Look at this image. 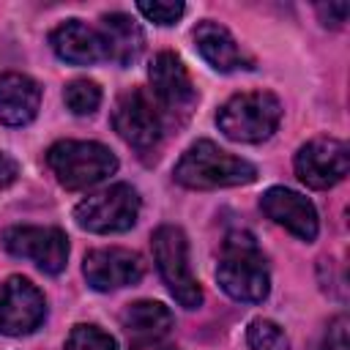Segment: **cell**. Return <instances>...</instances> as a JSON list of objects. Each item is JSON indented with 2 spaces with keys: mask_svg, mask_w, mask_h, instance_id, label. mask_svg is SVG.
I'll use <instances>...</instances> for the list:
<instances>
[{
  "mask_svg": "<svg viewBox=\"0 0 350 350\" xmlns=\"http://www.w3.org/2000/svg\"><path fill=\"white\" fill-rule=\"evenodd\" d=\"M191 38H194V46H197L200 57L211 68H216L221 74H230V71H238V68H252V57L243 55V49L238 46V41L232 38V33L224 25H219L213 19H202L194 27Z\"/></svg>",
  "mask_w": 350,
  "mask_h": 350,
  "instance_id": "obj_14",
  "label": "cell"
},
{
  "mask_svg": "<svg viewBox=\"0 0 350 350\" xmlns=\"http://www.w3.org/2000/svg\"><path fill=\"white\" fill-rule=\"evenodd\" d=\"M175 180L186 189H227L257 180V167L221 150L211 139H197L175 164Z\"/></svg>",
  "mask_w": 350,
  "mask_h": 350,
  "instance_id": "obj_2",
  "label": "cell"
},
{
  "mask_svg": "<svg viewBox=\"0 0 350 350\" xmlns=\"http://www.w3.org/2000/svg\"><path fill=\"white\" fill-rule=\"evenodd\" d=\"M82 273L88 284L98 293H112L129 284H137L145 273V262L137 252L123 246L90 249L82 260Z\"/></svg>",
  "mask_w": 350,
  "mask_h": 350,
  "instance_id": "obj_12",
  "label": "cell"
},
{
  "mask_svg": "<svg viewBox=\"0 0 350 350\" xmlns=\"http://www.w3.org/2000/svg\"><path fill=\"white\" fill-rule=\"evenodd\" d=\"M320 350H350V345H347V317L345 314H339L328 323L325 336L320 342Z\"/></svg>",
  "mask_w": 350,
  "mask_h": 350,
  "instance_id": "obj_23",
  "label": "cell"
},
{
  "mask_svg": "<svg viewBox=\"0 0 350 350\" xmlns=\"http://www.w3.org/2000/svg\"><path fill=\"white\" fill-rule=\"evenodd\" d=\"M49 44L55 55L71 66H93L104 57V44L98 30L88 27L82 19H66L49 33Z\"/></svg>",
  "mask_w": 350,
  "mask_h": 350,
  "instance_id": "obj_16",
  "label": "cell"
},
{
  "mask_svg": "<svg viewBox=\"0 0 350 350\" xmlns=\"http://www.w3.org/2000/svg\"><path fill=\"white\" fill-rule=\"evenodd\" d=\"M66 350H118V342L93 323H77L66 339Z\"/></svg>",
  "mask_w": 350,
  "mask_h": 350,
  "instance_id": "obj_21",
  "label": "cell"
},
{
  "mask_svg": "<svg viewBox=\"0 0 350 350\" xmlns=\"http://www.w3.org/2000/svg\"><path fill=\"white\" fill-rule=\"evenodd\" d=\"M98 36L104 44V57L118 66H131L145 49V33H142L139 22L123 11L104 14Z\"/></svg>",
  "mask_w": 350,
  "mask_h": 350,
  "instance_id": "obj_17",
  "label": "cell"
},
{
  "mask_svg": "<svg viewBox=\"0 0 350 350\" xmlns=\"http://www.w3.org/2000/svg\"><path fill=\"white\" fill-rule=\"evenodd\" d=\"M350 170V148L336 137H314L295 153V175L309 189H331Z\"/></svg>",
  "mask_w": 350,
  "mask_h": 350,
  "instance_id": "obj_10",
  "label": "cell"
},
{
  "mask_svg": "<svg viewBox=\"0 0 350 350\" xmlns=\"http://www.w3.org/2000/svg\"><path fill=\"white\" fill-rule=\"evenodd\" d=\"M282 120V101L271 90H246L227 98L216 112L219 131L243 145H257L273 137Z\"/></svg>",
  "mask_w": 350,
  "mask_h": 350,
  "instance_id": "obj_3",
  "label": "cell"
},
{
  "mask_svg": "<svg viewBox=\"0 0 350 350\" xmlns=\"http://www.w3.org/2000/svg\"><path fill=\"white\" fill-rule=\"evenodd\" d=\"M314 11L325 27H342L350 14V3H345V0L342 3H317Z\"/></svg>",
  "mask_w": 350,
  "mask_h": 350,
  "instance_id": "obj_24",
  "label": "cell"
},
{
  "mask_svg": "<svg viewBox=\"0 0 350 350\" xmlns=\"http://www.w3.org/2000/svg\"><path fill=\"white\" fill-rule=\"evenodd\" d=\"M46 164L68 191L90 189L118 170V156L93 139H60L46 150Z\"/></svg>",
  "mask_w": 350,
  "mask_h": 350,
  "instance_id": "obj_4",
  "label": "cell"
},
{
  "mask_svg": "<svg viewBox=\"0 0 350 350\" xmlns=\"http://www.w3.org/2000/svg\"><path fill=\"white\" fill-rule=\"evenodd\" d=\"M16 178H19V161L0 150V191L8 189Z\"/></svg>",
  "mask_w": 350,
  "mask_h": 350,
  "instance_id": "obj_25",
  "label": "cell"
},
{
  "mask_svg": "<svg viewBox=\"0 0 350 350\" xmlns=\"http://www.w3.org/2000/svg\"><path fill=\"white\" fill-rule=\"evenodd\" d=\"M139 194L129 183H115L98 194L85 197L74 208V221L96 235H109V232H126L137 224L139 219Z\"/></svg>",
  "mask_w": 350,
  "mask_h": 350,
  "instance_id": "obj_7",
  "label": "cell"
},
{
  "mask_svg": "<svg viewBox=\"0 0 350 350\" xmlns=\"http://www.w3.org/2000/svg\"><path fill=\"white\" fill-rule=\"evenodd\" d=\"M219 287L241 304H260L271 293V271L257 238L249 230H230L216 265Z\"/></svg>",
  "mask_w": 350,
  "mask_h": 350,
  "instance_id": "obj_1",
  "label": "cell"
},
{
  "mask_svg": "<svg viewBox=\"0 0 350 350\" xmlns=\"http://www.w3.org/2000/svg\"><path fill=\"white\" fill-rule=\"evenodd\" d=\"M137 11L148 19V22H153V25H161V27H167V25H175L183 14H186V5L180 3V0H139L137 3Z\"/></svg>",
  "mask_w": 350,
  "mask_h": 350,
  "instance_id": "obj_22",
  "label": "cell"
},
{
  "mask_svg": "<svg viewBox=\"0 0 350 350\" xmlns=\"http://www.w3.org/2000/svg\"><path fill=\"white\" fill-rule=\"evenodd\" d=\"M120 325L129 334V342L164 339L170 336L175 317L161 301H134L120 312Z\"/></svg>",
  "mask_w": 350,
  "mask_h": 350,
  "instance_id": "obj_18",
  "label": "cell"
},
{
  "mask_svg": "<svg viewBox=\"0 0 350 350\" xmlns=\"http://www.w3.org/2000/svg\"><path fill=\"white\" fill-rule=\"evenodd\" d=\"M260 208L273 224L284 227L290 235H295L306 243L314 241L320 232V221H317V211H314L312 200H306L304 194H298L287 186H271L268 191H262Z\"/></svg>",
  "mask_w": 350,
  "mask_h": 350,
  "instance_id": "obj_13",
  "label": "cell"
},
{
  "mask_svg": "<svg viewBox=\"0 0 350 350\" xmlns=\"http://www.w3.org/2000/svg\"><path fill=\"white\" fill-rule=\"evenodd\" d=\"M129 350H180L172 345L167 336L164 339H142V342H129Z\"/></svg>",
  "mask_w": 350,
  "mask_h": 350,
  "instance_id": "obj_26",
  "label": "cell"
},
{
  "mask_svg": "<svg viewBox=\"0 0 350 350\" xmlns=\"http://www.w3.org/2000/svg\"><path fill=\"white\" fill-rule=\"evenodd\" d=\"M46 320V298L27 276H8L0 293V334L27 336Z\"/></svg>",
  "mask_w": 350,
  "mask_h": 350,
  "instance_id": "obj_11",
  "label": "cell"
},
{
  "mask_svg": "<svg viewBox=\"0 0 350 350\" xmlns=\"http://www.w3.org/2000/svg\"><path fill=\"white\" fill-rule=\"evenodd\" d=\"M63 101L74 115H93L101 107V88L93 79H71L63 90Z\"/></svg>",
  "mask_w": 350,
  "mask_h": 350,
  "instance_id": "obj_19",
  "label": "cell"
},
{
  "mask_svg": "<svg viewBox=\"0 0 350 350\" xmlns=\"http://www.w3.org/2000/svg\"><path fill=\"white\" fill-rule=\"evenodd\" d=\"M112 129L137 153L156 150L161 142V134H164V123H161L150 96L142 88H131L118 96L115 109H112Z\"/></svg>",
  "mask_w": 350,
  "mask_h": 350,
  "instance_id": "obj_8",
  "label": "cell"
},
{
  "mask_svg": "<svg viewBox=\"0 0 350 350\" xmlns=\"http://www.w3.org/2000/svg\"><path fill=\"white\" fill-rule=\"evenodd\" d=\"M246 345L252 350H287L290 342L279 323H273L268 317H254L246 325Z\"/></svg>",
  "mask_w": 350,
  "mask_h": 350,
  "instance_id": "obj_20",
  "label": "cell"
},
{
  "mask_svg": "<svg viewBox=\"0 0 350 350\" xmlns=\"http://www.w3.org/2000/svg\"><path fill=\"white\" fill-rule=\"evenodd\" d=\"M150 246H153L156 268H159L167 290L172 293V298L186 309H197L202 304V287L194 279L191 265H189L186 232L175 224H161V227H156Z\"/></svg>",
  "mask_w": 350,
  "mask_h": 350,
  "instance_id": "obj_6",
  "label": "cell"
},
{
  "mask_svg": "<svg viewBox=\"0 0 350 350\" xmlns=\"http://www.w3.org/2000/svg\"><path fill=\"white\" fill-rule=\"evenodd\" d=\"M3 249L14 257L36 262L44 273H60L68 262V238L60 227L14 224L3 232Z\"/></svg>",
  "mask_w": 350,
  "mask_h": 350,
  "instance_id": "obj_9",
  "label": "cell"
},
{
  "mask_svg": "<svg viewBox=\"0 0 350 350\" xmlns=\"http://www.w3.org/2000/svg\"><path fill=\"white\" fill-rule=\"evenodd\" d=\"M150 79V101L164 126L180 129L189 123L197 107V88L183 60L175 52H159L148 68Z\"/></svg>",
  "mask_w": 350,
  "mask_h": 350,
  "instance_id": "obj_5",
  "label": "cell"
},
{
  "mask_svg": "<svg viewBox=\"0 0 350 350\" xmlns=\"http://www.w3.org/2000/svg\"><path fill=\"white\" fill-rule=\"evenodd\" d=\"M41 109V85L27 77L8 71L0 77V123L19 129L36 120Z\"/></svg>",
  "mask_w": 350,
  "mask_h": 350,
  "instance_id": "obj_15",
  "label": "cell"
}]
</instances>
